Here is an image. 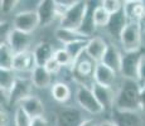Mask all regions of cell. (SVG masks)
<instances>
[{"label": "cell", "mask_w": 145, "mask_h": 126, "mask_svg": "<svg viewBox=\"0 0 145 126\" xmlns=\"http://www.w3.org/2000/svg\"><path fill=\"white\" fill-rule=\"evenodd\" d=\"M87 42H88V39H81V40L73 42V43L68 44V46H65L66 50L69 53L72 61H73V64L85 54L86 47H87ZM73 64H72V66H73Z\"/></svg>", "instance_id": "4316f807"}, {"label": "cell", "mask_w": 145, "mask_h": 126, "mask_svg": "<svg viewBox=\"0 0 145 126\" xmlns=\"http://www.w3.org/2000/svg\"><path fill=\"white\" fill-rule=\"evenodd\" d=\"M143 55L144 54L141 52H130V53L124 52L121 68H120V76L122 77V80L138 81L139 66H140Z\"/></svg>", "instance_id": "5b68a950"}, {"label": "cell", "mask_w": 145, "mask_h": 126, "mask_svg": "<svg viewBox=\"0 0 145 126\" xmlns=\"http://www.w3.org/2000/svg\"><path fill=\"white\" fill-rule=\"evenodd\" d=\"M54 59L57 61V62L59 63L62 67H71V68H72L73 61H72L71 55H69V53L66 50V48L56 49V52H54Z\"/></svg>", "instance_id": "f1b7e54d"}, {"label": "cell", "mask_w": 145, "mask_h": 126, "mask_svg": "<svg viewBox=\"0 0 145 126\" xmlns=\"http://www.w3.org/2000/svg\"><path fill=\"white\" fill-rule=\"evenodd\" d=\"M51 93L54 101L58 103H66L67 101L71 99V88L65 82H56L51 87Z\"/></svg>", "instance_id": "d4e9b609"}, {"label": "cell", "mask_w": 145, "mask_h": 126, "mask_svg": "<svg viewBox=\"0 0 145 126\" xmlns=\"http://www.w3.org/2000/svg\"><path fill=\"white\" fill-rule=\"evenodd\" d=\"M30 81L35 88H48L52 83V74L46 69V67H35L30 73Z\"/></svg>", "instance_id": "44dd1931"}, {"label": "cell", "mask_w": 145, "mask_h": 126, "mask_svg": "<svg viewBox=\"0 0 145 126\" xmlns=\"http://www.w3.org/2000/svg\"><path fill=\"white\" fill-rule=\"evenodd\" d=\"M39 27V19L35 10H23L14 15L13 28L27 34H32Z\"/></svg>", "instance_id": "8992f818"}, {"label": "cell", "mask_w": 145, "mask_h": 126, "mask_svg": "<svg viewBox=\"0 0 145 126\" xmlns=\"http://www.w3.org/2000/svg\"><path fill=\"white\" fill-rule=\"evenodd\" d=\"M122 55H124V53H121V50L115 44L108 43L107 49H106L101 63L110 67L116 73H120V68H121V63H122Z\"/></svg>", "instance_id": "e0dca14e"}, {"label": "cell", "mask_w": 145, "mask_h": 126, "mask_svg": "<svg viewBox=\"0 0 145 126\" xmlns=\"http://www.w3.org/2000/svg\"><path fill=\"white\" fill-rule=\"evenodd\" d=\"M35 12L39 19V27H48L57 18H59L56 0H42L38 3Z\"/></svg>", "instance_id": "ba28073f"}, {"label": "cell", "mask_w": 145, "mask_h": 126, "mask_svg": "<svg viewBox=\"0 0 145 126\" xmlns=\"http://www.w3.org/2000/svg\"><path fill=\"white\" fill-rule=\"evenodd\" d=\"M76 101L77 105L83 111H86V112L91 115H100L105 111V108L100 105V102L95 96L92 87H88V86H82V85L77 86Z\"/></svg>", "instance_id": "277c9868"}, {"label": "cell", "mask_w": 145, "mask_h": 126, "mask_svg": "<svg viewBox=\"0 0 145 126\" xmlns=\"http://www.w3.org/2000/svg\"><path fill=\"white\" fill-rule=\"evenodd\" d=\"M16 80H18V76L15 71L0 69V91H1V96H4L7 100Z\"/></svg>", "instance_id": "7402d4cb"}, {"label": "cell", "mask_w": 145, "mask_h": 126, "mask_svg": "<svg viewBox=\"0 0 145 126\" xmlns=\"http://www.w3.org/2000/svg\"><path fill=\"white\" fill-rule=\"evenodd\" d=\"M44 67H46V69H47V71H48L49 73L52 74V76H53V74H57L58 72L61 71V68H62V66H61V64H59V63L57 62V61L54 59V57H53L52 59L49 61V62L47 63Z\"/></svg>", "instance_id": "d6a6232c"}, {"label": "cell", "mask_w": 145, "mask_h": 126, "mask_svg": "<svg viewBox=\"0 0 145 126\" xmlns=\"http://www.w3.org/2000/svg\"><path fill=\"white\" fill-rule=\"evenodd\" d=\"M116 73L110 67L105 66L104 63H96L93 71V82L97 85L106 86V87H112L116 81Z\"/></svg>", "instance_id": "5bb4252c"}, {"label": "cell", "mask_w": 145, "mask_h": 126, "mask_svg": "<svg viewBox=\"0 0 145 126\" xmlns=\"http://www.w3.org/2000/svg\"><path fill=\"white\" fill-rule=\"evenodd\" d=\"M80 126H99L93 119H85Z\"/></svg>", "instance_id": "74e56055"}, {"label": "cell", "mask_w": 145, "mask_h": 126, "mask_svg": "<svg viewBox=\"0 0 145 126\" xmlns=\"http://www.w3.org/2000/svg\"><path fill=\"white\" fill-rule=\"evenodd\" d=\"M54 35L63 46H68V44L73 43V42L81 40V39H86L80 32H77V30L67 29V28H62V27L56 28Z\"/></svg>", "instance_id": "603a6c76"}, {"label": "cell", "mask_w": 145, "mask_h": 126, "mask_svg": "<svg viewBox=\"0 0 145 126\" xmlns=\"http://www.w3.org/2000/svg\"><path fill=\"white\" fill-rule=\"evenodd\" d=\"M140 112H145V85L140 88Z\"/></svg>", "instance_id": "8d00e7d4"}, {"label": "cell", "mask_w": 145, "mask_h": 126, "mask_svg": "<svg viewBox=\"0 0 145 126\" xmlns=\"http://www.w3.org/2000/svg\"><path fill=\"white\" fill-rule=\"evenodd\" d=\"M32 117L20 107H18L14 112V126H30Z\"/></svg>", "instance_id": "f546056e"}, {"label": "cell", "mask_w": 145, "mask_h": 126, "mask_svg": "<svg viewBox=\"0 0 145 126\" xmlns=\"http://www.w3.org/2000/svg\"><path fill=\"white\" fill-rule=\"evenodd\" d=\"M35 67H37V64H35L33 50H28V52L15 54L14 64H13V71L22 72V73H27V72L32 73Z\"/></svg>", "instance_id": "9a60e30c"}, {"label": "cell", "mask_w": 145, "mask_h": 126, "mask_svg": "<svg viewBox=\"0 0 145 126\" xmlns=\"http://www.w3.org/2000/svg\"><path fill=\"white\" fill-rule=\"evenodd\" d=\"M33 83L30 81V78L25 77H18V80L14 83L12 91H10L9 96H8V102L10 105H18L22 102L24 99L29 97L32 95V89H33Z\"/></svg>", "instance_id": "52a82bcc"}, {"label": "cell", "mask_w": 145, "mask_h": 126, "mask_svg": "<svg viewBox=\"0 0 145 126\" xmlns=\"http://www.w3.org/2000/svg\"><path fill=\"white\" fill-rule=\"evenodd\" d=\"M143 42V28L139 22H129L120 35V43L125 53L140 52Z\"/></svg>", "instance_id": "3957f363"}, {"label": "cell", "mask_w": 145, "mask_h": 126, "mask_svg": "<svg viewBox=\"0 0 145 126\" xmlns=\"http://www.w3.org/2000/svg\"><path fill=\"white\" fill-rule=\"evenodd\" d=\"M92 91L96 96L100 105L106 110H114L115 108V100H116V91L112 87H106L93 83Z\"/></svg>", "instance_id": "7c38bea8"}, {"label": "cell", "mask_w": 145, "mask_h": 126, "mask_svg": "<svg viewBox=\"0 0 145 126\" xmlns=\"http://www.w3.org/2000/svg\"><path fill=\"white\" fill-rule=\"evenodd\" d=\"M108 43L101 37H92L88 39L87 47H86V54L90 59H92L95 63H101L102 58L105 55V52L107 49Z\"/></svg>", "instance_id": "4fadbf2b"}, {"label": "cell", "mask_w": 145, "mask_h": 126, "mask_svg": "<svg viewBox=\"0 0 145 126\" xmlns=\"http://www.w3.org/2000/svg\"><path fill=\"white\" fill-rule=\"evenodd\" d=\"M99 126H118L115 124L114 120H105V121H101L99 124Z\"/></svg>", "instance_id": "f35d334b"}, {"label": "cell", "mask_w": 145, "mask_h": 126, "mask_svg": "<svg viewBox=\"0 0 145 126\" xmlns=\"http://www.w3.org/2000/svg\"><path fill=\"white\" fill-rule=\"evenodd\" d=\"M83 120L82 112L77 107L65 106L57 112L56 126H80Z\"/></svg>", "instance_id": "9c48e42d"}, {"label": "cell", "mask_w": 145, "mask_h": 126, "mask_svg": "<svg viewBox=\"0 0 145 126\" xmlns=\"http://www.w3.org/2000/svg\"><path fill=\"white\" fill-rule=\"evenodd\" d=\"M5 42L9 44L15 54H19V53H24L29 50V47L32 44V37H30V34H27V33H23L13 28V30L8 35Z\"/></svg>", "instance_id": "30bf717a"}, {"label": "cell", "mask_w": 145, "mask_h": 126, "mask_svg": "<svg viewBox=\"0 0 145 126\" xmlns=\"http://www.w3.org/2000/svg\"><path fill=\"white\" fill-rule=\"evenodd\" d=\"M140 88L141 85L138 81L122 80V83L116 91V110L140 112Z\"/></svg>", "instance_id": "6da1fadb"}, {"label": "cell", "mask_w": 145, "mask_h": 126, "mask_svg": "<svg viewBox=\"0 0 145 126\" xmlns=\"http://www.w3.org/2000/svg\"><path fill=\"white\" fill-rule=\"evenodd\" d=\"M56 49L49 42H39L33 49V54H34L35 64L38 67H44L49 61L54 57Z\"/></svg>", "instance_id": "2e32d148"}, {"label": "cell", "mask_w": 145, "mask_h": 126, "mask_svg": "<svg viewBox=\"0 0 145 126\" xmlns=\"http://www.w3.org/2000/svg\"><path fill=\"white\" fill-rule=\"evenodd\" d=\"M110 19H111V15L108 14L106 10L102 8V5H97L93 9V20H95V24L96 27L99 28H106L110 23Z\"/></svg>", "instance_id": "83f0119b"}, {"label": "cell", "mask_w": 145, "mask_h": 126, "mask_svg": "<svg viewBox=\"0 0 145 126\" xmlns=\"http://www.w3.org/2000/svg\"><path fill=\"white\" fill-rule=\"evenodd\" d=\"M93 9L95 8H92V5H91V3H90V8H88V12L85 16V20H83L82 25H81V28L78 29V32L86 39L92 38L95 30H96V28H97L96 24H95V20H93Z\"/></svg>", "instance_id": "484cf974"}, {"label": "cell", "mask_w": 145, "mask_h": 126, "mask_svg": "<svg viewBox=\"0 0 145 126\" xmlns=\"http://www.w3.org/2000/svg\"><path fill=\"white\" fill-rule=\"evenodd\" d=\"M15 53L5 40L0 43V69H13Z\"/></svg>", "instance_id": "cb8c5ba5"}, {"label": "cell", "mask_w": 145, "mask_h": 126, "mask_svg": "<svg viewBox=\"0 0 145 126\" xmlns=\"http://www.w3.org/2000/svg\"><path fill=\"white\" fill-rule=\"evenodd\" d=\"M30 126H49L48 124V120L46 119V116H38V117H34L32 119V124Z\"/></svg>", "instance_id": "d590c367"}, {"label": "cell", "mask_w": 145, "mask_h": 126, "mask_svg": "<svg viewBox=\"0 0 145 126\" xmlns=\"http://www.w3.org/2000/svg\"><path fill=\"white\" fill-rule=\"evenodd\" d=\"M112 120L118 126H144L143 117L139 111L112 110Z\"/></svg>", "instance_id": "8fae6325"}, {"label": "cell", "mask_w": 145, "mask_h": 126, "mask_svg": "<svg viewBox=\"0 0 145 126\" xmlns=\"http://www.w3.org/2000/svg\"><path fill=\"white\" fill-rule=\"evenodd\" d=\"M88 8H90L88 1H83V0L76 1L73 7L69 8L59 18V27L78 32L83 20H85L86 14L88 12Z\"/></svg>", "instance_id": "7a4b0ae2"}, {"label": "cell", "mask_w": 145, "mask_h": 126, "mask_svg": "<svg viewBox=\"0 0 145 126\" xmlns=\"http://www.w3.org/2000/svg\"><path fill=\"white\" fill-rule=\"evenodd\" d=\"M124 13L129 22H140L145 15L144 1H124Z\"/></svg>", "instance_id": "ffe728a7"}, {"label": "cell", "mask_w": 145, "mask_h": 126, "mask_svg": "<svg viewBox=\"0 0 145 126\" xmlns=\"http://www.w3.org/2000/svg\"><path fill=\"white\" fill-rule=\"evenodd\" d=\"M138 82L141 83V85H145V55H143L141 58L140 66H139V78Z\"/></svg>", "instance_id": "836d02e7"}, {"label": "cell", "mask_w": 145, "mask_h": 126, "mask_svg": "<svg viewBox=\"0 0 145 126\" xmlns=\"http://www.w3.org/2000/svg\"><path fill=\"white\" fill-rule=\"evenodd\" d=\"M19 1L16 0H1L0 1V9H1V15H8L13 13V10L18 7Z\"/></svg>", "instance_id": "1f68e13d"}, {"label": "cell", "mask_w": 145, "mask_h": 126, "mask_svg": "<svg viewBox=\"0 0 145 126\" xmlns=\"http://www.w3.org/2000/svg\"><path fill=\"white\" fill-rule=\"evenodd\" d=\"M127 23H129V20H127L126 15H125V13H124V9H122V10H120L119 13L111 15L110 23H108V25L106 28H107V32L111 34V37L120 40V35H121L122 30L125 29Z\"/></svg>", "instance_id": "d6986e66"}, {"label": "cell", "mask_w": 145, "mask_h": 126, "mask_svg": "<svg viewBox=\"0 0 145 126\" xmlns=\"http://www.w3.org/2000/svg\"><path fill=\"white\" fill-rule=\"evenodd\" d=\"M100 4L110 15L119 13L120 10H122V7H124V1H119V0H104Z\"/></svg>", "instance_id": "4dcf8cb0"}, {"label": "cell", "mask_w": 145, "mask_h": 126, "mask_svg": "<svg viewBox=\"0 0 145 126\" xmlns=\"http://www.w3.org/2000/svg\"><path fill=\"white\" fill-rule=\"evenodd\" d=\"M10 125V116L5 111V108L1 107L0 110V126H9Z\"/></svg>", "instance_id": "e575fe53"}, {"label": "cell", "mask_w": 145, "mask_h": 126, "mask_svg": "<svg viewBox=\"0 0 145 126\" xmlns=\"http://www.w3.org/2000/svg\"><path fill=\"white\" fill-rule=\"evenodd\" d=\"M18 107H20L23 111H25L32 119L44 115V105L42 102V100L35 95H30L29 97L24 99L19 103Z\"/></svg>", "instance_id": "ac0fdd59"}]
</instances>
